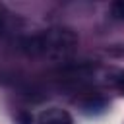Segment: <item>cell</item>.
Segmentation results:
<instances>
[{
	"mask_svg": "<svg viewBox=\"0 0 124 124\" xmlns=\"http://www.w3.org/2000/svg\"><path fill=\"white\" fill-rule=\"evenodd\" d=\"M37 124H74V120H72L68 110L58 108V107H50L39 114Z\"/></svg>",
	"mask_w": 124,
	"mask_h": 124,
	"instance_id": "cell-2",
	"label": "cell"
},
{
	"mask_svg": "<svg viewBox=\"0 0 124 124\" xmlns=\"http://www.w3.org/2000/svg\"><path fill=\"white\" fill-rule=\"evenodd\" d=\"M6 27H8V14L4 8H0V35L6 31Z\"/></svg>",
	"mask_w": 124,
	"mask_h": 124,
	"instance_id": "cell-5",
	"label": "cell"
},
{
	"mask_svg": "<svg viewBox=\"0 0 124 124\" xmlns=\"http://www.w3.org/2000/svg\"><path fill=\"white\" fill-rule=\"evenodd\" d=\"M110 16L114 19L124 21V0H116V2L110 4Z\"/></svg>",
	"mask_w": 124,
	"mask_h": 124,
	"instance_id": "cell-4",
	"label": "cell"
},
{
	"mask_svg": "<svg viewBox=\"0 0 124 124\" xmlns=\"http://www.w3.org/2000/svg\"><path fill=\"white\" fill-rule=\"evenodd\" d=\"M110 83H112V87H114L118 93L124 95V70H116V72H112V76H110Z\"/></svg>",
	"mask_w": 124,
	"mask_h": 124,
	"instance_id": "cell-3",
	"label": "cell"
},
{
	"mask_svg": "<svg viewBox=\"0 0 124 124\" xmlns=\"http://www.w3.org/2000/svg\"><path fill=\"white\" fill-rule=\"evenodd\" d=\"M25 50L37 58L45 60H66L74 54L78 46V37L68 27H50L37 35H31L23 43Z\"/></svg>",
	"mask_w": 124,
	"mask_h": 124,
	"instance_id": "cell-1",
	"label": "cell"
}]
</instances>
